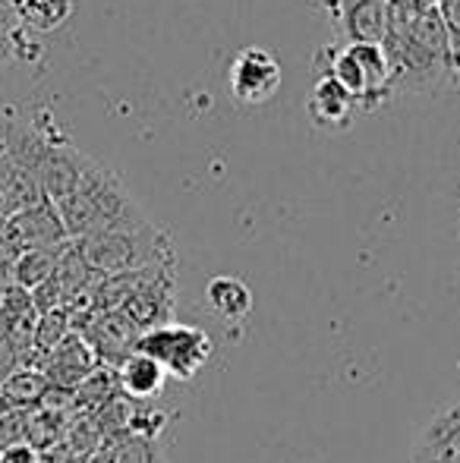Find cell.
Masks as SVG:
<instances>
[{"label": "cell", "instance_id": "6da1fadb", "mask_svg": "<svg viewBox=\"0 0 460 463\" xmlns=\"http://www.w3.org/2000/svg\"><path fill=\"white\" fill-rule=\"evenodd\" d=\"M381 48L391 63L394 95H432L455 82V48L438 0L388 4Z\"/></svg>", "mask_w": 460, "mask_h": 463}, {"label": "cell", "instance_id": "7a4b0ae2", "mask_svg": "<svg viewBox=\"0 0 460 463\" xmlns=\"http://www.w3.org/2000/svg\"><path fill=\"white\" fill-rule=\"evenodd\" d=\"M86 265L101 278L127 275V271L146 269H174V243L152 218L133 221V224L114 227V231L92 233L86 240H73Z\"/></svg>", "mask_w": 460, "mask_h": 463}, {"label": "cell", "instance_id": "3957f363", "mask_svg": "<svg viewBox=\"0 0 460 463\" xmlns=\"http://www.w3.org/2000/svg\"><path fill=\"white\" fill-rule=\"evenodd\" d=\"M54 208L61 214L63 227H67L70 240H86L92 233L114 231V227L148 218L139 202L133 199V193L127 189V184L105 165L95 167L92 177Z\"/></svg>", "mask_w": 460, "mask_h": 463}, {"label": "cell", "instance_id": "277c9868", "mask_svg": "<svg viewBox=\"0 0 460 463\" xmlns=\"http://www.w3.org/2000/svg\"><path fill=\"white\" fill-rule=\"evenodd\" d=\"M319 73H328L347 89L360 110H375L394 98L391 63L381 44L375 42H344L328 44L319 57Z\"/></svg>", "mask_w": 460, "mask_h": 463}, {"label": "cell", "instance_id": "5b68a950", "mask_svg": "<svg viewBox=\"0 0 460 463\" xmlns=\"http://www.w3.org/2000/svg\"><path fill=\"white\" fill-rule=\"evenodd\" d=\"M136 354H146L158 363L171 378L180 382H192L199 375V369H205V363L215 354V344L196 325H161L139 337Z\"/></svg>", "mask_w": 460, "mask_h": 463}, {"label": "cell", "instance_id": "8992f818", "mask_svg": "<svg viewBox=\"0 0 460 463\" xmlns=\"http://www.w3.org/2000/svg\"><path fill=\"white\" fill-rule=\"evenodd\" d=\"M95 167H99V161L89 158L86 152H80V146H73L54 123L48 133L42 165H38V184H42L44 199L51 205H61L63 199H70L76 189L92 177Z\"/></svg>", "mask_w": 460, "mask_h": 463}, {"label": "cell", "instance_id": "52a82bcc", "mask_svg": "<svg viewBox=\"0 0 460 463\" xmlns=\"http://www.w3.org/2000/svg\"><path fill=\"white\" fill-rule=\"evenodd\" d=\"M228 89L237 104H249V108L268 104L281 89V63L271 51L256 44L237 51L228 70Z\"/></svg>", "mask_w": 460, "mask_h": 463}, {"label": "cell", "instance_id": "ba28073f", "mask_svg": "<svg viewBox=\"0 0 460 463\" xmlns=\"http://www.w3.org/2000/svg\"><path fill=\"white\" fill-rule=\"evenodd\" d=\"M99 356L95 350L86 344V337L80 331H70L42 363V375L48 378L51 388H61V391H76L95 369H99Z\"/></svg>", "mask_w": 460, "mask_h": 463}, {"label": "cell", "instance_id": "9c48e42d", "mask_svg": "<svg viewBox=\"0 0 460 463\" xmlns=\"http://www.w3.org/2000/svg\"><path fill=\"white\" fill-rule=\"evenodd\" d=\"M4 237H10L13 243L23 246L25 252L29 250H61V246L70 243L67 227H63L61 214H57V208L51 205L48 199L25 208V212L13 214Z\"/></svg>", "mask_w": 460, "mask_h": 463}, {"label": "cell", "instance_id": "30bf717a", "mask_svg": "<svg viewBox=\"0 0 460 463\" xmlns=\"http://www.w3.org/2000/svg\"><path fill=\"white\" fill-rule=\"evenodd\" d=\"M407 463H460V401L426 422Z\"/></svg>", "mask_w": 460, "mask_h": 463}, {"label": "cell", "instance_id": "8fae6325", "mask_svg": "<svg viewBox=\"0 0 460 463\" xmlns=\"http://www.w3.org/2000/svg\"><path fill=\"white\" fill-rule=\"evenodd\" d=\"M306 110L319 129H344L350 127V120L360 114V108H356V101L350 98L347 89L341 86L338 80H332L328 73L315 76Z\"/></svg>", "mask_w": 460, "mask_h": 463}, {"label": "cell", "instance_id": "7c38bea8", "mask_svg": "<svg viewBox=\"0 0 460 463\" xmlns=\"http://www.w3.org/2000/svg\"><path fill=\"white\" fill-rule=\"evenodd\" d=\"M334 19L347 42H385L388 4L385 0H332Z\"/></svg>", "mask_w": 460, "mask_h": 463}, {"label": "cell", "instance_id": "4fadbf2b", "mask_svg": "<svg viewBox=\"0 0 460 463\" xmlns=\"http://www.w3.org/2000/svg\"><path fill=\"white\" fill-rule=\"evenodd\" d=\"M117 382H120V394L133 397V401H152L161 397L167 382V372L146 354H133L120 369H117Z\"/></svg>", "mask_w": 460, "mask_h": 463}, {"label": "cell", "instance_id": "5bb4252c", "mask_svg": "<svg viewBox=\"0 0 460 463\" xmlns=\"http://www.w3.org/2000/svg\"><path fill=\"white\" fill-rule=\"evenodd\" d=\"M205 297H209L211 309H215L228 325L243 322V318L252 312V290H249V284H246V280H239V278H233V275L211 278Z\"/></svg>", "mask_w": 460, "mask_h": 463}, {"label": "cell", "instance_id": "9a60e30c", "mask_svg": "<svg viewBox=\"0 0 460 463\" xmlns=\"http://www.w3.org/2000/svg\"><path fill=\"white\" fill-rule=\"evenodd\" d=\"M48 378L38 369H16L4 384H0V410H19V413H29L38 410L48 394Z\"/></svg>", "mask_w": 460, "mask_h": 463}, {"label": "cell", "instance_id": "2e32d148", "mask_svg": "<svg viewBox=\"0 0 460 463\" xmlns=\"http://www.w3.org/2000/svg\"><path fill=\"white\" fill-rule=\"evenodd\" d=\"M13 16L23 29L57 32L76 10V0H10Z\"/></svg>", "mask_w": 460, "mask_h": 463}, {"label": "cell", "instance_id": "e0dca14e", "mask_svg": "<svg viewBox=\"0 0 460 463\" xmlns=\"http://www.w3.org/2000/svg\"><path fill=\"white\" fill-rule=\"evenodd\" d=\"M108 463H164L161 458L158 439H146V435L133 432H117L101 448Z\"/></svg>", "mask_w": 460, "mask_h": 463}, {"label": "cell", "instance_id": "ac0fdd59", "mask_svg": "<svg viewBox=\"0 0 460 463\" xmlns=\"http://www.w3.org/2000/svg\"><path fill=\"white\" fill-rule=\"evenodd\" d=\"M63 250V246H61ZM61 250H29L23 252V259H19L16 265V284L23 287V290H38V287L44 284V280H51L57 269V259H61Z\"/></svg>", "mask_w": 460, "mask_h": 463}, {"label": "cell", "instance_id": "d6986e66", "mask_svg": "<svg viewBox=\"0 0 460 463\" xmlns=\"http://www.w3.org/2000/svg\"><path fill=\"white\" fill-rule=\"evenodd\" d=\"M19 366H23V363H19L16 350H13L10 344L4 341V337H0V384H4L6 378H10Z\"/></svg>", "mask_w": 460, "mask_h": 463}, {"label": "cell", "instance_id": "ffe728a7", "mask_svg": "<svg viewBox=\"0 0 460 463\" xmlns=\"http://www.w3.org/2000/svg\"><path fill=\"white\" fill-rule=\"evenodd\" d=\"M10 51H13V35H10V29H6L4 19H0V57L10 54Z\"/></svg>", "mask_w": 460, "mask_h": 463}, {"label": "cell", "instance_id": "44dd1931", "mask_svg": "<svg viewBox=\"0 0 460 463\" xmlns=\"http://www.w3.org/2000/svg\"><path fill=\"white\" fill-rule=\"evenodd\" d=\"M0 337H4V335H0Z\"/></svg>", "mask_w": 460, "mask_h": 463}]
</instances>
